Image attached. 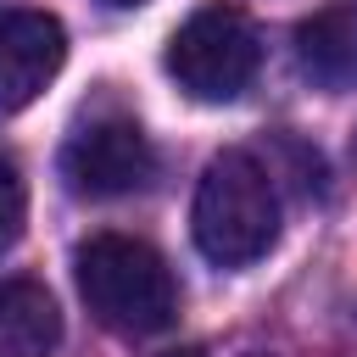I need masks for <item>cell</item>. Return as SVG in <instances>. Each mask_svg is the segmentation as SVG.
I'll list each match as a JSON object with an SVG mask.
<instances>
[{
    "instance_id": "cell-1",
    "label": "cell",
    "mask_w": 357,
    "mask_h": 357,
    "mask_svg": "<svg viewBox=\"0 0 357 357\" xmlns=\"http://www.w3.org/2000/svg\"><path fill=\"white\" fill-rule=\"evenodd\" d=\"M78 296L112 335H162L178 318V284L173 268L134 234H89L73 257Z\"/></svg>"
},
{
    "instance_id": "cell-2",
    "label": "cell",
    "mask_w": 357,
    "mask_h": 357,
    "mask_svg": "<svg viewBox=\"0 0 357 357\" xmlns=\"http://www.w3.org/2000/svg\"><path fill=\"white\" fill-rule=\"evenodd\" d=\"M190 229H195L201 257L218 262V268H245V262L268 257V245L279 240V190H273V173L251 151L212 156L206 173H201V184H195Z\"/></svg>"
},
{
    "instance_id": "cell-3",
    "label": "cell",
    "mask_w": 357,
    "mask_h": 357,
    "mask_svg": "<svg viewBox=\"0 0 357 357\" xmlns=\"http://www.w3.org/2000/svg\"><path fill=\"white\" fill-rule=\"evenodd\" d=\"M257 61L262 39L234 6H206L167 39V73L190 100H234L257 78Z\"/></svg>"
},
{
    "instance_id": "cell-4",
    "label": "cell",
    "mask_w": 357,
    "mask_h": 357,
    "mask_svg": "<svg viewBox=\"0 0 357 357\" xmlns=\"http://www.w3.org/2000/svg\"><path fill=\"white\" fill-rule=\"evenodd\" d=\"M156 173V151L145 139V128L123 112L89 117L67 145H61V178L73 195L89 201H112V195H134L145 190Z\"/></svg>"
},
{
    "instance_id": "cell-5",
    "label": "cell",
    "mask_w": 357,
    "mask_h": 357,
    "mask_svg": "<svg viewBox=\"0 0 357 357\" xmlns=\"http://www.w3.org/2000/svg\"><path fill=\"white\" fill-rule=\"evenodd\" d=\"M67 61V28L50 11H0V112L33 106Z\"/></svg>"
},
{
    "instance_id": "cell-6",
    "label": "cell",
    "mask_w": 357,
    "mask_h": 357,
    "mask_svg": "<svg viewBox=\"0 0 357 357\" xmlns=\"http://www.w3.org/2000/svg\"><path fill=\"white\" fill-rule=\"evenodd\" d=\"M296 56L301 73L324 89H357V11H318L296 28Z\"/></svg>"
},
{
    "instance_id": "cell-7",
    "label": "cell",
    "mask_w": 357,
    "mask_h": 357,
    "mask_svg": "<svg viewBox=\"0 0 357 357\" xmlns=\"http://www.w3.org/2000/svg\"><path fill=\"white\" fill-rule=\"evenodd\" d=\"M61 346V312L45 284L6 279L0 284V357H50Z\"/></svg>"
},
{
    "instance_id": "cell-8",
    "label": "cell",
    "mask_w": 357,
    "mask_h": 357,
    "mask_svg": "<svg viewBox=\"0 0 357 357\" xmlns=\"http://www.w3.org/2000/svg\"><path fill=\"white\" fill-rule=\"evenodd\" d=\"M22 223H28V184H22L17 156L0 145V257L22 240Z\"/></svg>"
},
{
    "instance_id": "cell-9",
    "label": "cell",
    "mask_w": 357,
    "mask_h": 357,
    "mask_svg": "<svg viewBox=\"0 0 357 357\" xmlns=\"http://www.w3.org/2000/svg\"><path fill=\"white\" fill-rule=\"evenodd\" d=\"M156 357H206L201 346H173V351H156Z\"/></svg>"
},
{
    "instance_id": "cell-10",
    "label": "cell",
    "mask_w": 357,
    "mask_h": 357,
    "mask_svg": "<svg viewBox=\"0 0 357 357\" xmlns=\"http://www.w3.org/2000/svg\"><path fill=\"white\" fill-rule=\"evenodd\" d=\"M106 6H145V0H106Z\"/></svg>"
}]
</instances>
